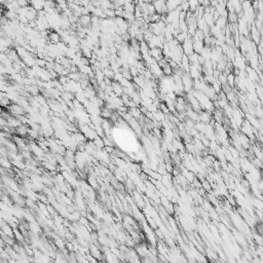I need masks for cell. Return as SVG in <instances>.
Segmentation results:
<instances>
[{
	"mask_svg": "<svg viewBox=\"0 0 263 263\" xmlns=\"http://www.w3.org/2000/svg\"><path fill=\"white\" fill-rule=\"evenodd\" d=\"M111 86H112L113 93H114L116 96H118V97H121V96L124 94V88L120 84V82L116 81V80H115V81H112Z\"/></svg>",
	"mask_w": 263,
	"mask_h": 263,
	"instance_id": "3957f363",
	"label": "cell"
},
{
	"mask_svg": "<svg viewBox=\"0 0 263 263\" xmlns=\"http://www.w3.org/2000/svg\"><path fill=\"white\" fill-rule=\"evenodd\" d=\"M242 131L244 132V134L247 136V137H252V136H253V129H252V126H251L250 122H249V120H247V121H243Z\"/></svg>",
	"mask_w": 263,
	"mask_h": 263,
	"instance_id": "277c9868",
	"label": "cell"
},
{
	"mask_svg": "<svg viewBox=\"0 0 263 263\" xmlns=\"http://www.w3.org/2000/svg\"><path fill=\"white\" fill-rule=\"evenodd\" d=\"M198 117H199L200 121L204 122V123H209V122L212 120L211 112H210V111H207V110L200 111V112L198 113Z\"/></svg>",
	"mask_w": 263,
	"mask_h": 263,
	"instance_id": "5b68a950",
	"label": "cell"
},
{
	"mask_svg": "<svg viewBox=\"0 0 263 263\" xmlns=\"http://www.w3.org/2000/svg\"><path fill=\"white\" fill-rule=\"evenodd\" d=\"M227 20L230 24H235L237 23L238 21V17H237V13L235 12H228V15H227Z\"/></svg>",
	"mask_w": 263,
	"mask_h": 263,
	"instance_id": "30bf717a",
	"label": "cell"
},
{
	"mask_svg": "<svg viewBox=\"0 0 263 263\" xmlns=\"http://www.w3.org/2000/svg\"><path fill=\"white\" fill-rule=\"evenodd\" d=\"M182 50H183L184 55L190 56L194 53L193 50V40H191L189 37H187L186 40L182 43Z\"/></svg>",
	"mask_w": 263,
	"mask_h": 263,
	"instance_id": "6da1fadb",
	"label": "cell"
},
{
	"mask_svg": "<svg viewBox=\"0 0 263 263\" xmlns=\"http://www.w3.org/2000/svg\"><path fill=\"white\" fill-rule=\"evenodd\" d=\"M235 81H237V76L233 73H230V74L227 75V84L230 88H233L235 85Z\"/></svg>",
	"mask_w": 263,
	"mask_h": 263,
	"instance_id": "8fae6325",
	"label": "cell"
},
{
	"mask_svg": "<svg viewBox=\"0 0 263 263\" xmlns=\"http://www.w3.org/2000/svg\"><path fill=\"white\" fill-rule=\"evenodd\" d=\"M205 47V42L200 41V40H193V50L194 53H197L199 55L202 53V50Z\"/></svg>",
	"mask_w": 263,
	"mask_h": 263,
	"instance_id": "52a82bcc",
	"label": "cell"
},
{
	"mask_svg": "<svg viewBox=\"0 0 263 263\" xmlns=\"http://www.w3.org/2000/svg\"><path fill=\"white\" fill-rule=\"evenodd\" d=\"M149 55L153 58L156 62L160 61L164 58V50H162L161 47H153L149 50Z\"/></svg>",
	"mask_w": 263,
	"mask_h": 263,
	"instance_id": "7a4b0ae2",
	"label": "cell"
},
{
	"mask_svg": "<svg viewBox=\"0 0 263 263\" xmlns=\"http://www.w3.org/2000/svg\"><path fill=\"white\" fill-rule=\"evenodd\" d=\"M251 34H252V38H253L254 41H255L256 43H258V42L260 41V33H259V31H258V29H257V27H256V26L252 27Z\"/></svg>",
	"mask_w": 263,
	"mask_h": 263,
	"instance_id": "ba28073f",
	"label": "cell"
},
{
	"mask_svg": "<svg viewBox=\"0 0 263 263\" xmlns=\"http://www.w3.org/2000/svg\"><path fill=\"white\" fill-rule=\"evenodd\" d=\"M48 40H50L53 44H58L60 43V41L62 40V36L60 33L56 32V31H52V32L48 33Z\"/></svg>",
	"mask_w": 263,
	"mask_h": 263,
	"instance_id": "8992f818",
	"label": "cell"
},
{
	"mask_svg": "<svg viewBox=\"0 0 263 263\" xmlns=\"http://www.w3.org/2000/svg\"><path fill=\"white\" fill-rule=\"evenodd\" d=\"M135 8H136V4L134 2H126L123 5V9L126 12H135Z\"/></svg>",
	"mask_w": 263,
	"mask_h": 263,
	"instance_id": "9c48e42d",
	"label": "cell"
}]
</instances>
